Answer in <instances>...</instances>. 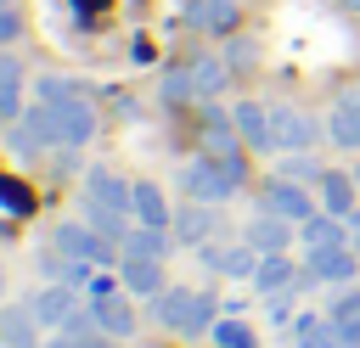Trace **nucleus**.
Instances as JSON below:
<instances>
[{
	"label": "nucleus",
	"instance_id": "obj_1",
	"mask_svg": "<svg viewBox=\"0 0 360 348\" xmlns=\"http://www.w3.org/2000/svg\"><path fill=\"white\" fill-rule=\"evenodd\" d=\"M152 314L163 331H180V337H208L214 320H219V297L214 292H191V286H163L152 297Z\"/></svg>",
	"mask_w": 360,
	"mask_h": 348
},
{
	"label": "nucleus",
	"instance_id": "obj_2",
	"mask_svg": "<svg viewBox=\"0 0 360 348\" xmlns=\"http://www.w3.org/2000/svg\"><path fill=\"white\" fill-rule=\"evenodd\" d=\"M51 241H56L68 258H79V264H101V269H107L112 258H124V247H118V241H107L90 219H68V225H56V230H51Z\"/></svg>",
	"mask_w": 360,
	"mask_h": 348
},
{
	"label": "nucleus",
	"instance_id": "obj_3",
	"mask_svg": "<svg viewBox=\"0 0 360 348\" xmlns=\"http://www.w3.org/2000/svg\"><path fill=\"white\" fill-rule=\"evenodd\" d=\"M236 185H242V180H236L219 157H197V163L180 168V191H186L191 202H225Z\"/></svg>",
	"mask_w": 360,
	"mask_h": 348
},
{
	"label": "nucleus",
	"instance_id": "obj_4",
	"mask_svg": "<svg viewBox=\"0 0 360 348\" xmlns=\"http://www.w3.org/2000/svg\"><path fill=\"white\" fill-rule=\"evenodd\" d=\"M304 269H309L315 281H332V286H349V281L360 275V247H349V241H338V247H309V258H304Z\"/></svg>",
	"mask_w": 360,
	"mask_h": 348
},
{
	"label": "nucleus",
	"instance_id": "obj_5",
	"mask_svg": "<svg viewBox=\"0 0 360 348\" xmlns=\"http://www.w3.org/2000/svg\"><path fill=\"white\" fill-rule=\"evenodd\" d=\"M28 309L39 314V326H45V331H62V326H68V314L79 309V286H68V281H45V286H34V292H28Z\"/></svg>",
	"mask_w": 360,
	"mask_h": 348
},
{
	"label": "nucleus",
	"instance_id": "obj_6",
	"mask_svg": "<svg viewBox=\"0 0 360 348\" xmlns=\"http://www.w3.org/2000/svg\"><path fill=\"white\" fill-rule=\"evenodd\" d=\"M39 342H45V326L28 309V297L0 303V348H39Z\"/></svg>",
	"mask_w": 360,
	"mask_h": 348
},
{
	"label": "nucleus",
	"instance_id": "obj_7",
	"mask_svg": "<svg viewBox=\"0 0 360 348\" xmlns=\"http://www.w3.org/2000/svg\"><path fill=\"white\" fill-rule=\"evenodd\" d=\"M202 269H214V275H225V281H253V269H259V247H214V241H202Z\"/></svg>",
	"mask_w": 360,
	"mask_h": 348
},
{
	"label": "nucleus",
	"instance_id": "obj_8",
	"mask_svg": "<svg viewBox=\"0 0 360 348\" xmlns=\"http://www.w3.org/2000/svg\"><path fill=\"white\" fill-rule=\"evenodd\" d=\"M264 208H270V213H281V219H292V225H304V219L315 213V196H309L298 180H287V174H281V180H270V185H264Z\"/></svg>",
	"mask_w": 360,
	"mask_h": 348
},
{
	"label": "nucleus",
	"instance_id": "obj_9",
	"mask_svg": "<svg viewBox=\"0 0 360 348\" xmlns=\"http://www.w3.org/2000/svg\"><path fill=\"white\" fill-rule=\"evenodd\" d=\"M118 281L129 297H158L169 286V269H163V258H118Z\"/></svg>",
	"mask_w": 360,
	"mask_h": 348
},
{
	"label": "nucleus",
	"instance_id": "obj_10",
	"mask_svg": "<svg viewBox=\"0 0 360 348\" xmlns=\"http://www.w3.org/2000/svg\"><path fill=\"white\" fill-rule=\"evenodd\" d=\"M214 202H186V208H174V219H169V230H174V241L180 247H202L208 236H214Z\"/></svg>",
	"mask_w": 360,
	"mask_h": 348
},
{
	"label": "nucleus",
	"instance_id": "obj_11",
	"mask_svg": "<svg viewBox=\"0 0 360 348\" xmlns=\"http://www.w3.org/2000/svg\"><path fill=\"white\" fill-rule=\"evenodd\" d=\"M84 202H101V208L135 213V185H124L112 168H90V180H84Z\"/></svg>",
	"mask_w": 360,
	"mask_h": 348
},
{
	"label": "nucleus",
	"instance_id": "obj_12",
	"mask_svg": "<svg viewBox=\"0 0 360 348\" xmlns=\"http://www.w3.org/2000/svg\"><path fill=\"white\" fill-rule=\"evenodd\" d=\"M298 264L287 258V253H259V269H253V286L264 292V297H281V292H292L298 286Z\"/></svg>",
	"mask_w": 360,
	"mask_h": 348
},
{
	"label": "nucleus",
	"instance_id": "obj_13",
	"mask_svg": "<svg viewBox=\"0 0 360 348\" xmlns=\"http://www.w3.org/2000/svg\"><path fill=\"white\" fill-rule=\"evenodd\" d=\"M248 247H259V253H287L292 247V219H281V213H259V219H248V236H242Z\"/></svg>",
	"mask_w": 360,
	"mask_h": 348
},
{
	"label": "nucleus",
	"instance_id": "obj_14",
	"mask_svg": "<svg viewBox=\"0 0 360 348\" xmlns=\"http://www.w3.org/2000/svg\"><path fill=\"white\" fill-rule=\"evenodd\" d=\"M90 309H96V326L112 331L118 342L135 337V303H129V292H124V297H118V292H101V297H90Z\"/></svg>",
	"mask_w": 360,
	"mask_h": 348
},
{
	"label": "nucleus",
	"instance_id": "obj_15",
	"mask_svg": "<svg viewBox=\"0 0 360 348\" xmlns=\"http://www.w3.org/2000/svg\"><path fill=\"white\" fill-rule=\"evenodd\" d=\"M298 241H304V247H338V241H349V219H343V213L315 208V213L298 225Z\"/></svg>",
	"mask_w": 360,
	"mask_h": 348
},
{
	"label": "nucleus",
	"instance_id": "obj_16",
	"mask_svg": "<svg viewBox=\"0 0 360 348\" xmlns=\"http://www.w3.org/2000/svg\"><path fill=\"white\" fill-rule=\"evenodd\" d=\"M292 348H349V342L332 326V314H298L292 320Z\"/></svg>",
	"mask_w": 360,
	"mask_h": 348
},
{
	"label": "nucleus",
	"instance_id": "obj_17",
	"mask_svg": "<svg viewBox=\"0 0 360 348\" xmlns=\"http://www.w3.org/2000/svg\"><path fill=\"white\" fill-rule=\"evenodd\" d=\"M169 253H174V230L163 225H135L124 236V258H169Z\"/></svg>",
	"mask_w": 360,
	"mask_h": 348
},
{
	"label": "nucleus",
	"instance_id": "obj_18",
	"mask_svg": "<svg viewBox=\"0 0 360 348\" xmlns=\"http://www.w3.org/2000/svg\"><path fill=\"white\" fill-rule=\"evenodd\" d=\"M326 314H332V326L343 331V342H349V348H360V286H354V281L326 303Z\"/></svg>",
	"mask_w": 360,
	"mask_h": 348
},
{
	"label": "nucleus",
	"instance_id": "obj_19",
	"mask_svg": "<svg viewBox=\"0 0 360 348\" xmlns=\"http://www.w3.org/2000/svg\"><path fill=\"white\" fill-rule=\"evenodd\" d=\"M315 185H321V208H326V213H343V219H349V213L360 208V202H354V191H360L354 174H321Z\"/></svg>",
	"mask_w": 360,
	"mask_h": 348
},
{
	"label": "nucleus",
	"instance_id": "obj_20",
	"mask_svg": "<svg viewBox=\"0 0 360 348\" xmlns=\"http://www.w3.org/2000/svg\"><path fill=\"white\" fill-rule=\"evenodd\" d=\"M236 129H242V140H248V146H259V152H270V146H276L270 112H264V107H253V101H242V107H236Z\"/></svg>",
	"mask_w": 360,
	"mask_h": 348
},
{
	"label": "nucleus",
	"instance_id": "obj_21",
	"mask_svg": "<svg viewBox=\"0 0 360 348\" xmlns=\"http://www.w3.org/2000/svg\"><path fill=\"white\" fill-rule=\"evenodd\" d=\"M169 219H174V208L163 202V191L152 180H135V225H163L169 230Z\"/></svg>",
	"mask_w": 360,
	"mask_h": 348
},
{
	"label": "nucleus",
	"instance_id": "obj_22",
	"mask_svg": "<svg viewBox=\"0 0 360 348\" xmlns=\"http://www.w3.org/2000/svg\"><path fill=\"white\" fill-rule=\"evenodd\" d=\"M270 129H276V140H281V146H292V152L315 140V123H309L304 112H287V107H281V112H270Z\"/></svg>",
	"mask_w": 360,
	"mask_h": 348
},
{
	"label": "nucleus",
	"instance_id": "obj_23",
	"mask_svg": "<svg viewBox=\"0 0 360 348\" xmlns=\"http://www.w3.org/2000/svg\"><path fill=\"white\" fill-rule=\"evenodd\" d=\"M208 342H214V348H259L253 326H248V320H236V314H219V320H214V331H208Z\"/></svg>",
	"mask_w": 360,
	"mask_h": 348
},
{
	"label": "nucleus",
	"instance_id": "obj_24",
	"mask_svg": "<svg viewBox=\"0 0 360 348\" xmlns=\"http://www.w3.org/2000/svg\"><path fill=\"white\" fill-rule=\"evenodd\" d=\"M332 140L338 146H360V107H343V112H332Z\"/></svg>",
	"mask_w": 360,
	"mask_h": 348
},
{
	"label": "nucleus",
	"instance_id": "obj_25",
	"mask_svg": "<svg viewBox=\"0 0 360 348\" xmlns=\"http://www.w3.org/2000/svg\"><path fill=\"white\" fill-rule=\"evenodd\" d=\"M0 202H6V213H17V219L28 213V191H22V185H11V180H0Z\"/></svg>",
	"mask_w": 360,
	"mask_h": 348
},
{
	"label": "nucleus",
	"instance_id": "obj_26",
	"mask_svg": "<svg viewBox=\"0 0 360 348\" xmlns=\"http://www.w3.org/2000/svg\"><path fill=\"white\" fill-rule=\"evenodd\" d=\"M281 174H287V180H298V185H304V180H321V168H315L309 157H287V168H281Z\"/></svg>",
	"mask_w": 360,
	"mask_h": 348
},
{
	"label": "nucleus",
	"instance_id": "obj_27",
	"mask_svg": "<svg viewBox=\"0 0 360 348\" xmlns=\"http://www.w3.org/2000/svg\"><path fill=\"white\" fill-rule=\"evenodd\" d=\"M73 348H118V337L112 331H84V337H73Z\"/></svg>",
	"mask_w": 360,
	"mask_h": 348
},
{
	"label": "nucleus",
	"instance_id": "obj_28",
	"mask_svg": "<svg viewBox=\"0 0 360 348\" xmlns=\"http://www.w3.org/2000/svg\"><path fill=\"white\" fill-rule=\"evenodd\" d=\"M197 84H202V90H214V84H219V67H214V62H202V67H197Z\"/></svg>",
	"mask_w": 360,
	"mask_h": 348
},
{
	"label": "nucleus",
	"instance_id": "obj_29",
	"mask_svg": "<svg viewBox=\"0 0 360 348\" xmlns=\"http://www.w3.org/2000/svg\"><path fill=\"white\" fill-rule=\"evenodd\" d=\"M39 348H73V331H51V337H45Z\"/></svg>",
	"mask_w": 360,
	"mask_h": 348
},
{
	"label": "nucleus",
	"instance_id": "obj_30",
	"mask_svg": "<svg viewBox=\"0 0 360 348\" xmlns=\"http://www.w3.org/2000/svg\"><path fill=\"white\" fill-rule=\"evenodd\" d=\"M11 34H17V17H11V11H0V39H11Z\"/></svg>",
	"mask_w": 360,
	"mask_h": 348
},
{
	"label": "nucleus",
	"instance_id": "obj_31",
	"mask_svg": "<svg viewBox=\"0 0 360 348\" xmlns=\"http://www.w3.org/2000/svg\"><path fill=\"white\" fill-rule=\"evenodd\" d=\"M349 247H360V208L349 213Z\"/></svg>",
	"mask_w": 360,
	"mask_h": 348
},
{
	"label": "nucleus",
	"instance_id": "obj_32",
	"mask_svg": "<svg viewBox=\"0 0 360 348\" xmlns=\"http://www.w3.org/2000/svg\"><path fill=\"white\" fill-rule=\"evenodd\" d=\"M0 297H6V264H0Z\"/></svg>",
	"mask_w": 360,
	"mask_h": 348
},
{
	"label": "nucleus",
	"instance_id": "obj_33",
	"mask_svg": "<svg viewBox=\"0 0 360 348\" xmlns=\"http://www.w3.org/2000/svg\"><path fill=\"white\" fill-rule=\"evenodd\" d=\"M354 185H360V163H354Z\"/></svg>",
	"mask_w": 360,
	"mask_h": 348
}]
</instances>
